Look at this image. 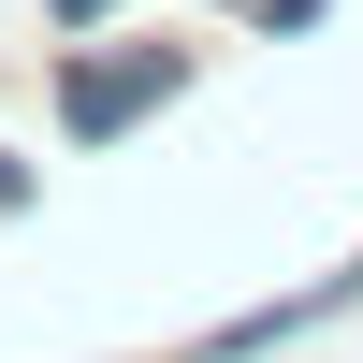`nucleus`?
<instances>
[{
  "mask_svg": "<svg viewBox=\"0 0 363 363\" xmlns=\"http://www.w3.org/2000/svg\"><path fill=\"white\" fill-rule=\"evenodd\" d=\"M189 87H203L189 29H102V44H58L44 116H58V145H131V131H160Z\"/></svg>",
  "mask_w": 363,
  "mask_h": 363,
  "instance_id": "1",
  "label": "nucleus"
},
{
  "mask_svg": "<svg viewBox=\"0 0 363 363\" xmlns=\"http://www.w3.org/2000/svg\"><path fill=\"white\" fill-rule=\"evenodd\" d=\"M335 320H363V247L335 262V277H306V291H277V306H247V320H218L189 363H277V349H306V335H335Z\"/></svg>",
  "mask_w": 363,
  "mask_h": 363,
  "instance_id": "2",
  "label": "nucleus"
},
{
  "mask_svg": "<svg viewBox=\"0 0 363 363\" xmlns=\"http://www.w3.org/2000/svg\"><path fill=\"white\" fill-rule=\"evenodd\" d=\"M116 15H131V0H44V29H58V44H102Z\"/></svg>",
  "mask_w": 363,
  "mask_h": 363,
  "instance_id": "3",
  "label": "nucleus"
},
{
  "mask_svg": "<svg viewBox=\"0 0 363 363\" xmlns=\"http://www.w3.org/2000/svg\"><path fill=\"white\" fill-rule=\"evenodd\" d=\"M320 15H335V0H247V29H262V44H277V29H320Z\"/></svg>",
  "mask_w": 363,
  "mask_h": 363,
  "instance_id": "4",
  "label": "nucleus"
},
{
  "mask_svg": "<svg viewBox=\"0 0 363 363\" xmlns=\"http://www.w3.org/2000/svg\"><path fill=\"white\" fill-rule=\"evenodd\" d=\"M29 203H44V174H29L15 145H0V218H29Z\"/></svg>",
  "mask_w": 363,
  "mask_h": 363,
  "instance_id": "5",
  "label": "nucleus"
}]
</instances>
